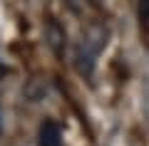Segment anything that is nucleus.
Here are the masks:
<instances>
[{
  "label": "nucleus",
  "mask_w": 149,
  "mask_h": 146,
  "mask_svg": "<svg viewBox=\"0 0 149 146\" xmlns=\"http://www.w3.org/2000/svg\"><path fill=\"white\" fill-rule=\"evenodd\" d=\"M107 40H109V27L102 20H92L82 30L77 47H74V67L85 79H90L95 74L97 60H100L102 50L107 47Z\"/></svg>",
  "instance_id": "nucleus-1"
},
{
  "label": "nucleus",
  "mask_w": 149,
  "mask_h": 146,
  "mask_svg": "<svg viewBox=\"0 0 149 146\" xmlns=\"http://www.w3.org/2000/svg\"><path fill=\"white\" fill-rule=\"evenodd\" d=\"M25 97L30 102H42L47 97V82L42 77H32L27 82V87H25Z\"/></svg>",
  "instance_id": "nucleus-4"
},
{
  "label": "nucleus",
  "mask_w": 149,
  "mask_h": 146,
  "mask_svg": "<svg viewBox=\"0 0 149 146\" xmlns=\"http://www.w3.org/2000/svg\"><path fill=\"white\" fill-rule=\"evenodd\" d=\"M45 42L52 50L55 57H65V50H67V32L60 25L57 20H47L45 25Z\"/></svg>",
  "instance_id": "nucleus-2"
},
{
  "label": "nucleus",
  "mask_w": 149,
  "mask_h": 146,
  "mask_svg": "<svg viewBox=\"0 0 149 146\" xmlns=\"http://www.w3.org/2000/svg\"><path fill=\"white\" fill-rule=\"evenodd\" d=\"M5 74H8V67H5V62H3V60H0V79L5 77Z\"/></svg>",
  "instance_id": "nucleus-6"
},
{
  "label": "nucleus",
  "mask_w": 149,
  "mask_h": 146,
  "mask_svg": "<svg viewBox=\"0 0 149 146\" xmlns=\"http://www.w3.org/2000/svg\"><path fill=\"white\" fill-rule=\"evenodd\" d=\"M137 12H139L142 25H149V0H139L137 3Z\"/></svg>",
  "instance_id": "nucleus-5"
},
{
  "label": "nucleus",
  "mask_w": 149,
  "mask_h": 146,
  "mask_svg": "<svg viewBox=\"0 0 149 146\" xmlns=\"http://www.w3.org/2000/svg\"><path fill=\"white\" fill-rule=\"evenodd\" d=\"M0 134H3V114H0Z\"/></svg>",
  "instance_id": "nucleus-7"
},
{
  "label": "nucleus",
  "mask_w": 149,
  "mask_h": 146,
  "mask_svg": "<svg viewBox=\"0 0 149 146\" xmlns=\"http://www.w3.org/2000/svg\"><path fill=\"white\" fill-rule=\"evenodd\" d=\"M37 144L40 146H62V129L55 119H45L37 129Z\"/></svg>",
  "instance_id": "nucleus-3"
}]
</instances>
